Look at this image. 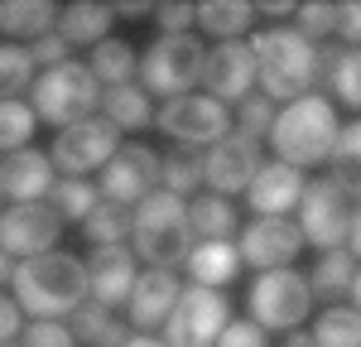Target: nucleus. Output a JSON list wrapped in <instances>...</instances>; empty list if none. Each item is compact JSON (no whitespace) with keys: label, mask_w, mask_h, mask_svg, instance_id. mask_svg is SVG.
Returning <instances> with one entry per match:
<instances>
[{"label":"nucleus","mask_w":361,"mask_h":347,"mask_svg":"<svg viewBox=\"0 0 361 347\" xmlns=\"http://www.w3.org/2000/svg\"><path fill=\"white\" fill-rule=\"evenodd\" d=\"M10 285H15V304H20V314L68 318L87 299V270H82V260H78V256L44 251V256L20 260Z\"/></svg>","instance_id":"f257e3e1"},{"label":"nucleus","mask_w":361,"mask_h":347,"mask_svg":"<svg viewBox=\"0 0 361 347\" xmlns=\"http://www.w3.org/2000/svg\"><path fill=\"white\" fill-rule=\"evenodd\" d=\"M130 241L135 260H149V270H173L193 251V227H188V202L154 188L145 202L130 207Z\"/></svg>","instance_id":"f03ea898"},{"label":"nucleus","mask_w":361,"mask_h":347,"mask_svg":"<svg viewBox=\"0 0 361 347\" xmlns=\"http://www.w3.org/2000/svg\"><path fill=\"white\" fill-rule=\"evenodd\" d=\"M265 140H270L279 164L304 174L308 164H323V159H328V150H333V140H337V111L323 97L308 92L299 102H289L284 111H275Z\"/></svg>","instance_id":"7ed1b4c3"},{"label":"nucleus","mask_w":361,"mask_h":347,"mask_svg":"<svg viewBox=\"0 0 361 347\" xmlns=\"http://www.w3.org/2000/svg\"><path fill=\"white\" fill-rule=\"evenodd\" d=\"M250 58H255V83L265 87V102H299L313 92V58L318 49L294 29H260L250 39Z\"/></svg>","instance_id":"20e7f679"},{"label":"nucleus","mask_w":361,"mask_h":347,"mask_svg":"<svg viewBox=\"0 0 361 347\" xmlns=\"http://www.w3.org/2000/svg\"><path fill=\"white\" fill-rule=\"evenodd\" d=\"M357 212H361V188L357 183H342V178H318L304 183V198H299V236L313 241L318 251H342L347 236L357 231Z\"/></svg>","instance_id":"39448f33"},{"label":"nucleus","mask_w":361,"mask_h":347,"mask_svg":"<svg viewBox=\"0 0 361 347\" xmlns=\"http://www.w3.org/2000/svg\"><path fill=\"white\" fill-rule=\"evenodd\" d=\"M34 121H49V126H78V121H87V116L102 106V87H97V78L87 73V63H58V68H49L44 78H34Z\"/></svg>","instance_id":"423d86ee"},{"label":"nucleus","mask_w":361,"mask_h":347,"mask_svg":"<svg viewBox=\"0 0 361 347\" xmlns=\"http://www.w3.org/2000/svg\"><path fill=\"white\" fill-rule=\"evenodd\" d=\"M202 58H207V49H202L197 34H164L135 68L140 92L145 97H164V102L193 92V83L202 78Z\"/></svg>","instance_id":"0eeeda50"},{"label":"nucleus","mask_w":361,"mask_h":347,"mask_svg":"<svg viewBox=\"0 0 361 347\" xmlns=\"http://www.w3.org/2000/svg\"><path fill=\"white\" fill-rule=\"evenodd\" d=\"M246 309L260 333H284V328H299L308 318L313 294H308V280L289 265L284 270H260L246 294Z\"/></svg>","instance_id":"6e6552de"},{"label":"nucleus","mask_w":361,"mask_h":347,"mask_svg":"<svg viewBox=\"0 0 361 347\" xmlns=\"http://www.w3.org/2000/svg\"><path fill=\"white\" fill-rule=\"evenodd\" d=\"M231 323V304H226L222 289H178L173 309L164 318V333H169V347H212L217 333Z\"/></svg>","instance_id":"1a4fd4ad"},{"label":"nucleus","mask_w":361,"mask_h":347,"mask_svg":"<svg viewBox=\"0 0 361 347\" xmlns=\"http://www.w3.org/2000/svg\"><path fill=\"white\" fill-rule=\"evenodd\" d=\"M154 121H159L164 135H173L178 145H193V150H202V145L212 150L222 135H231V111L212 97H197V92H183V97L164 102V111Z\"/></svg>","instance_id":"9d476101"},{"label":"nucleus","mask_w":361,"mask_h":347,"mask_svg":"<svg viewBox=\"0 0 361 347\" xmlns=\"http://www.w3.org/2000/svg\"><path fill=\"white\" fill-rule=\"evenodd\" d=\"M116 150H121V130H116L111 121H102V116H87V121L68 126V130L54 140L49 164H54V169H63L68 178H82V174L102 169Z\"/></svg>","instance_id":"9b49d317"},{"label":"nucleus","mask_w":361,"mask_h":347,"mask_svg":"<svg viewBox=\"0 0 361 347\" xmlns=\"http://www.w3.org/2000/svg\"><path fill=\"white\" fill-rule=\"evenodd\" d=\"M154 188H159V154H154L149 145H121L111 159L102 164L97 193L106 202L135 207V202H145Z\"/></svg>","instance_id":"f8f14e48"},{"label":"nucleus","mask_w":361,"mask_h":347,"mask_svg":"<svg viewBox=\"0 0 361 347\" xmlns=\"http://www.w3.org/2000/svg\"><path fill=\"white\" fill-rule=\"evenodd\" d=\"M63 236V222L49 202H10L0 212V251L5 256H44Z\"/></svg>","instance_id":"ddd939ff"},{"label":"nucleus","mask_w":361,"mask_h":347,"mask_svg":"<svg viewBox=\"0 0 361 347\" xmlns=\"http://www.w3.org/2000/svg\"><path fill=\"white\" fill-rule=\"evenodd\" d=\"M255 169H260V140H250L241 130L222 135V140L202 154V183H207L217 198L246 193V183L255 178Z\"/></svg>","instance_id":"4468645a"},{"label":"nucleus","mask_w":361,"mask_h":347,"mask_svg":"<svg viewBox=\"0 0 361 347\" xmlns=\"http://www.w3.org/2000/svg\"><path fill=\"white\" fill-rule=\"evenodd\" d=\"M299 251H304V236L289 217H255L236 231V256L255 270H284Z\"/></svg>","instance_id":"2eb2a0df"},{"label":"nucleus","mask_w":361,"mask_h":347,"mask_svg":"<svg viewBox=\"0 0 361 347\" xmlns=\"http://www.w3.org/2000/svg\"><path fill=\"white\" fill-rule=\"evenodd\" d=\"M197 83H207V97L212 102H246L250 87H255V58H250V44L241 39H226L217 49H207L202 58V78Z\"/></svg>","instance_id":"dca6fc26"},{"label":"nucleus","mask_w":361,"mask_h":347,"mask_svg":"<svg viewBox=\"0 0 361 347\" xmlns=\"http://www.w3.org/2000/svg\"><path fill=\"white\" fill-rule=\"evenodd\" d=\"M82 270H87V294L102 309L126 304L130 299V285H135V275H140L135 251H126V246H97L92 260H82Z\"/></svg>","instance_id":"f3484780"},{"label":"nucleus","mask_w":361,"mask_h":347,"mask_svg":"<svg viewBox=\"0 0 361 347\" xmlns=\"http://www.w3.org/2000/svg\"><path fill=\"white\" fill-rule=\"evenodd\" d=\"M304 198V174L289 169V164H260L255 178L246 183V202L250 212H260V217H284V212H294Z\"/></svg>","instance_id":"a211bd4d"},{"label":"nucleus","mask_w":361,"mask_h":347,"mask_svg":"<svg viewBox=\"0 0 361 347\" xmlns=\"http://www.w3.org/2000/svg\"><path fill=\"white\" fill-rule=\"evenodd\" d=\"M54 188V164H49V154L44 150H15V154H5V164H0V198L10 202H44V193Z\"/></svg>","instance_id":"6ab92c4d"},{"label":"nucleus","mask_w":361,"mask_h":347,"mask_svg":"<svg viewBox=\"0 0 361 347\" xmlns=\"http://www.w3.org/2000/svg\"><path fill=\"white\" fill-rule=\"evenodd\" d=\"M178 280H173V270H140L135 275V285H130V323L135 328H164V318L169 309H173V299H178Z\"/></svg>","instance_id":"aec40b11"},{"label":"nucleus","mask_w":361,"mask_h":347,"mask_svg":"<svg viewBox=\"0 0 361 347\" xmlns=\"http://www.w3.org/2000/svg\"><path fill=\"white\" fill-rule=\"evenodd\" d=\"M313 83H323L342 106H361V54L357 49H328L318 44V58H313Z\"/></svg>","instance_id":"412c9836"},{"label":"nucleus","mask_w":361,"mask_h":347,"mask_svg":"<svg viewBox=\"0 0 361 347\" xmlns=\"http://www.w3.org/2000/svg\"><path fill=\"white\" fill-rule=\"evenodd\" d=\"M111 25H116V10L102 5V0H78V5H63L54 20V34L73 49V44H87L97 49L102 39H111Z\"/></svg>","instance_id":"4be33fe9"},{"label":"nucleus","mask_w":361,"mask_h":347,"mask_svg":"<svg viewBox=\"0 0 361 347\" xmlns=\"http://www.w3.org/2000/svg\"><path fill=\"white\" fill-rule=\"evenodd\" d=\"M183 265H188L193 285H202V289L231 285V280L241 275V256H236L231 241H193V251H188Z\"/></svg>","instance_id":"5701e85b"},{"label":"nucleus","mask_w":361,"mask_h":347,"mask_svg":"<svg viewBox=\"0 0 361 347\" xmlns=\"http://www.w3.org/2000/svg\"><path fill=\"white\" fill-rule=\"evenodd\" d=\"M304 280H308V294H313V299H337V294L361 299L352 251H323V260L313 265V275H304Z\"/></svg>","instance_id":"b1692460"},{"label":"nucleus","mask_w":361,"mask_h":347,"mask_svg":"<svg viewBox=\"0 0 361 347\" xmlns=\"http://www.w3.org/2000/svg\"><path fill=\"white\" fill-rule=\"evenodd\" d=\"M58 10L49 0H0V34L5 39H39V34H54Z\"/></svg>","instance_id":"393cba45"},{"label":"nucleus","mask_w":361,"mask_h":347,"mask_svg":"<svg viewBox=\"0 0 361 347\" xmlns=\"http://www.w3.org/2000/svg\"><path fill=\"white\" fill-rule=\"evenodd\" d=\"M188 227H193L197 241H231L241 222H236V207L217 193H202V198L188 202Z\"/></svg>","instance_id":"a878e982"},{"label":"nucleus","mask_w":361,"mask_h":347,"mask_svg":"<svg viewBox=\"0 0 361 347\" xmlns=\"http://www.w3.org/2000/svg\"><path fill=\"white\" fill-rule=\"evenodd\" d=\"M102 121H111L116 130H140V126L154 121V106H149V97H145L135 83L106 87V92H102Z\"/></svg>","instance_id":"bb28decb"},{"label":"nucleus","mask_w":361,"mask_h":347,"mask_svg":"<svg viewBox=\"0 0 361 347\" xmlns=\"http://www.w3.org/2000/svg\"><path fill=\"white\" fill-rule=\"evenodd\" d=\"M197 183H202V150H193V145H173L164 159H159V188L188 202V193H193Z\"/></svg>","instance_id":"cd10ccee"},{"label":"nucleus","mask_w":361,"mask_h":347,"mask_svg":"<svg viewBox=\"0 0 361 347\" xmlns=\"http://www.w3.org/2000/svg\"><path fill=\"white\" fill-rule=\"evenodd\" d=\"M250 20H255V10H250L246 0H202V5H193V25L217 34L222 44L236 39V34H246Z\"/></svg>","instance_id":"c85d7f7f"},{"label":"nucleus","mask_w":361,"mask_h":347,"mask_svg":"<svg viewBox=\"0 0 361 347\" xmlns=\"http://www.w3.org/2000/svg\"><path fill=\"white\" fill-rule=\"evenodd\" d=\"M140 58L130 54V44H121V39H102L97 49H92V63H87V73L97 78V87H126L130 78H135Z\"/></svg>","instance_id":"c756f323"},{"label":"nucleus","mask_w":361,"mask_h":347,"mask_svg":"<svg viewBox=\"0 0 361 347\" xmlns=\"http://www.w3.org/2000/svg\"><path fill=\"white\" fill-rule=\"evenodd\" d=\"M44 202L58 212V222H87V212L102 202V193H97V183H87V178H58L54 188L44 193Z\"/></svg>","instance_id":"7c9ffc66"},{"label":"nucleus","mask_w":361,"mask_h":347,"mask_svg":"<svg viewBox=\"0 0 361 347\" xmlns=\"http://www.w3.org/2000/svg\"><path fill=\"white\" fill-rule=\"evenodd\" d=\"M313 347H361V314L352 304L323 309V318L313 323Z\"/></svg>","instance_id":"2f4dec72"},{"label":"nucleus","mask_w":361,"mask_h":347,"mask_svg":"<svg viewBox=\"0 0 361 347\" xmlns=\"http://www.w3.org/2000/svg\"><path fill=\"white\" fill-rule=\"evenodd\" d=\"M82 231H87V241H97V246H126V236H130V207L102 198L87 212Z\"/></svg>","instance_id":"473e14b6"},{"label":"nucleus","mask_w":361,"mask_h":347,"mask_svg":"<svg viewBox=\"0 0 361 347\" xmlns=\"http://www.w3.org/2000/svg\"><path fill=\"white\" fill-rule=\"evenodd\" d=\"M34 87V63L29 49L20 44H0V102H20V92Z\"/></svg>","instance_id":"72a5a7b5"},{"label":"nucleus","mask_w":361,"mask_h":347,"mask_svg":"<svg viewBox=\"0 0 361 347\" xmlns=\"http://www.w3.org/2000/svg\"><path fill=\"white\" fill-rule=\"evenodd\" d=\"M34 111H29L25 102H0V150L5 154H15V150H25L29 135H34Z\"/></svg>","instance_id":"f704fd0d"},{"label":"nucleus","mask_w":361,"mask_h":347,"mask_svg":"<svg viewBox=\"0 0 361 347\" xmlns=\"http://www.w3.org/2000/svg\"><path fill=\"white\" fill-rule=\"evenodd\" d=\"M328 159H333V178H342V183H357V164H361V121H352V126H337V140L333 150H328Z\"/></svg>","instance_id":"c9c22d12"},{"label":"nucleus","mask_w":361,"mask_h":347,"mask_svg":"<svg viewBox=\"0 0 361 347\" xmlns=\"http://www.w3.org/2000/svg\"><path fill=\"white\" fill-rule=\"evenodd\" d=\"M294 15H299L294 34H304L313 49H318V44H328L333 20H337V5H328V0H308V5H294Z\"/></svg>","instance_id":"e433bc0d"},{"label":"nucleus","mask_w":361,"mask_h":347,"mask_svg":"<svg viewBox=\"0 0 361 347\" xmlns=\"http://www.w3.org/2000/svg\"><path fill=\"white\" fill-rule=\"evenodd\" d=\"M63 328L73 333V343H78V338H82V343H102V338H106V328H111V309H102V304L82 299V304L68 314Z\"/></svg>","instance_id":"4c0bfd02"},{"label":"nucleus","mask_w":361,"mask_h":347,"mask_svg":"<svg viewBox=\"0 0 361 347\" xmlns=\"http://www.w3.org/2000/svg\"><path fill=\"white\" fill-rule=\"evenodd\" d=\"M20 333H25V343H20V347H78V343H73V333H68L58 318H34V323H25Z\"/></svg>","instance_id":"58836bf2"},{"label":"nucleus","mask_w":361,"mask_h":347,"mask_svg":"<svg viewBox=\"0 0 361 347\" xmlns=\"http://www.w3.org/2000/svg\"><path fill=\"white\" fill-rule=\"evenodd\" d=\"M275 102H265V97H246L241 102V135H250V140H260L265 130H270V121H275Z\"/></svg>","instance_id":"ea45409f"},{"label":"nucleus","mask_w":361,"mask_h":347,"mask_svg":"<svg viewBox=\"0 0 361 347\" xmlns=\"http://www.w3.org/2000/svg\"><path fill=\"white\" fill-rule=\"evenodd\" d=\"M29 63L49 73V68H58V63H68V44H63L58 34H39V39L29 44Z\"/></svg>","instance_id":"a19ab883"},{"label":"nucleus","mask_w":361,"mask_h":347,"mask_svg":"<svg viewBox=\"0 0 361 347\" xmlns=\"http://www.w3.org/2000/svg\"><path fill=\"white\" fill-rule=\"evenodd\" d=\"M212 347H265V333H260L250 318H241V323H226Z\"/></svg>","instance_id":"79ce46f5"},{"label":"nucleus","mask_w":361,"mask_h":347,"mask_svg":"<svg viewBox=\"0 0 361 347\" xmlns=\"http://www.w3.org/2000/svg\"><path fill=\"white\" fill-rule=\"evenodd\" d=\"M154 15H159V29H164V34H188V25H193V5H188V0L154 5Z\"/></svg>","instance_id":"37998d69"},{"label":"nucleus","mask_w":361,"mask_h":347,"mask_svg":"<svg viewBox=\"0 0 361 347\" xmlns=\"http://www.w3.org/2000/svg\"><path fill=\"white\" fill-rule=\"evenodd\" d=\"M333 34H342V39H347V49H357V39H361V5H357V0H347V5H337Z\"/></svg>","instance_id":"c03bdc74"},{"label":"nucleus","mask_w":361,"mask_h":347,"mask_svg":"<svg viewBox=\"0 0 361 347\" xmlns=\"http://www.w3.org/2000/svg\"><path fill=\"white\" fill-rule=\"evenodd\" d=\"M20 328H25V314H20V304L0 294V343H15V333H20Z\"/></svg>","instance_id":"a18cd8bd"},{"label":"nucleus","mask_w":361,"mask_h":347,"mask_svg":"<svg viewBox=\"0 0 361 347\" xmlns=\"http://www.w3.org/2000/svg\"><path fill=\"white\" fill-rule=\"evenodd\" d=\"M126 338H130V333H126V323H116V318H111V328H106V338H102L97 347H126Z\"/></svg>","instance_id":"49530a36"},{"label":"nucleus","mask_w":361,"mask_h":347,"mask_svg":"<svg viewBox=\"0 0 361 347\" xmlns=\"http://www.w3.org/2000/svg\"><path fill=\"white\" fill-rule=\"evenodd\" d=\"M250 10H265V15H294L289 0H265V5H250Z\"/></svg>","instance_id":"de8ad7c7"},{"label":"nucleus","mask_w":361,"mask_h":347,"mask_svg":"<svg viewBox=\"0 0 361 347\" xmlns=\"http://www.w3.org/2000/svg\"><path fill=\"white\" fill-rule=\"evenodd\" d=\"M126 347H169V343H164V338H149V333H130Z\"/></svg>","instance_id":"09e8293b"},{"label":"nucleus","mask_w":361,"mask_h":347,"mask_svg":"<svg viewBox=\"0 0 361 347\" xmlns=\"http://www.w3.org/2000/svg\"><path fill=\"white\" fill-rule=\"evenodd\" d=\"M10 280H15V260L0 251V285H10Z\"/></svg>","instance_id":"8fccbe9b"},{"label":"nucleus","mask_w":361,"mask_h":347,"mask_svg":"<svg viewBox=\"0 0 361 347\" xmlns=\"http://www.w3.org/2000/svg\"><path fill=\"white\" fill-rule=\"evenodd\" d=\"M284 347H313V338H308V333H289V343Z\"/></svg>","instance_id":"3c124183"},{"label":"nucleus","mask_w":361,"mask_h":347,"mask_svg":"<svg viewBox=\"0 0 361 347\" xmlns=\"http://www.w3.org/2000/svg\"><path fill=\"white\" fill-rule=\"evenodd\" d=\"M0 347H20V343H0Z\"/></svg>","instance_id":"603ef678"}]
</instances>
